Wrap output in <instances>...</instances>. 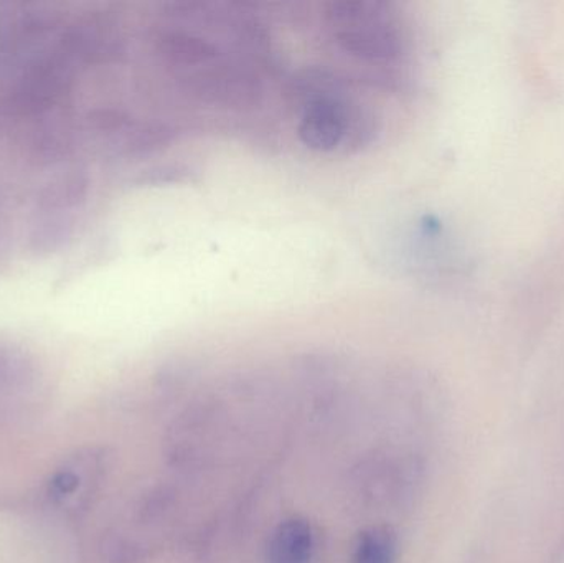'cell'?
Returning a JSON list of instances; mask_svg holds the SVG:
<instances>
[{"mask_svg":"<svg viewBox=\"0 0 564 563\" xmlns=\"http://www.w3.org/2000/svg\"><path fill=\"white\" fill-rule=\"evenodd\" d=\"M328 39L347 55L371 63L397 62L403 56L400 19L390 3H330L322 15Z\"/></svg>","mask_w":564,"mask_h":563,"instance_id":"2","label":"cell"},{"mask_svg":"<svg viewBox=\"0 0 564 563\" xmlns=\"http://www.w3.org/2000/svg\"><path fill=\"white\" fill-rule=\"evenodd\" d=\"M314 554V531L301 518L281 522L268 545V563H312Z\"/></svg>","mask_w":564,"mask_h":563,"instance_id":"3","label":"cell"},{"mask_svg":"<svg viewBox=\"0 0 564 563\" xmlns=\"http://www.w3.org/2000/svg\"><path fill=\"white\" fill-rule=\"evenodd\" d=\"M354 563H397L398 541L387 526L361 532L355 542Z\"/></svg>","mask_w":564,"mask_h":563,"instance_id":"4","label":"cell"},{"mask_svg":"<svg viewBox=\"0 0 564 563\" xmlns=\"http://www.w3.org/2000/svg\"><path fill=\"white\" fill-rule=\"evenodd\" d=\"M3 220H6V212H3V198L2 195H0V238H2L3 228H6Z\"/></svg>","mask_w":564,"mask_h":563,"instance_id":"6","label":"cell"},{"mask_svg":"<svg viewBox=\"0 0 564 563\" xmlns=\"http://www.w3.org/2000/svg\"><path fill=\"white\" fill-rule=\"evenodd\" d=\"M32 379V360L19 347L0 340V389H17Z\"/></svg>","mask_w":564,"mask_h":563,"instance_id":"5","label":"cell"},{"mask_svg":"<svg viewBox=\"0 0 564 563\" xmlns=\"http://www.w3.org/2000/svg\"><path fill=\"white\" fill-rule=\"evenodd\" d=\"M292 96L299 106V139L312 151H351L373 138V116L347 95L335 76L304 73L295 79Z\"/></svg>","mask_w":564,"mask_h":563,"instance_id":"1","label":"cell"}]
</instances>
